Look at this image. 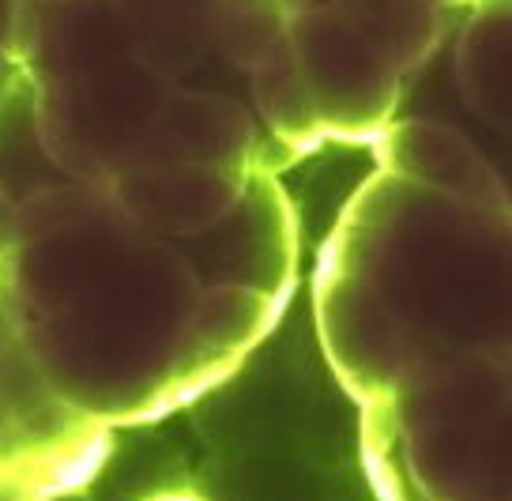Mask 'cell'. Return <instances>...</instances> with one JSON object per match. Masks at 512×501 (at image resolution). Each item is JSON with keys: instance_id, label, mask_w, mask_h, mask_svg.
<instances>
[{"instance_id": "obj_15", "label": "cell", "mask_w": 512, "mask_h": 501, "mask_svg": "<svg viewBox=\"0 0 512 501\" xmlns=\"http://www.w3.org/2000/svg\"><path fill=\"white\" fill-rule=\"evenodd\" d=\"M16 242H19V204L16 196L0 189V268H4V260L12 257Z\"/></svg>"}, {"instance_id": "obj_14", "label": "cell", "mask_w": 512, "mask_h": 501, "mask_svg": "<svg viewBox=\"0 0 512 501\" xmlns=\"http://www.w3.org/2000/svg\"><path fill=\"white\" fill-rule=\"evenodd\" d=\"M290 12L283 0H211V49L238 72H253L287 42Z\"/></svg>"}, {"instance_id": "obj_12", "label": "cell", "mask_w": 512, "mask_h": 501, "mask_svg": "<svg viewBox=\"0 0 512 501\" xmlns=\"http://www.w3.org/2000/svg\"><path fill=\"white\" fill-rule=\"evenodd\" d=\"M136 57L170 80H185L211 53V0H117Z\"/></svg>"}, {"instance_id": "obj_8", "label": "cell", "mask_w": 512, "mask_h": 501, "mask_svg": "<svg viewBox=\"0 0 512 501\" xmlns=\"http://www.w3.org/2000/svg\"><path fill=\"white\" fill-rule=\"evenodd\" d=\"M256 174L264 170L132 166L106 181V189L132 223L174 242H196L238 211Z\"/></svg>"}, {"instance_id": "obj_10", "label": "cell", "mask_w": 512, "mask_h": 501, "mask_svg": "<svg viewBox=\"0 0 512 501\" xmlns=\"http://www.w3.org/2000/svg\"><path fill=\"white\" fill-rule=\"evenodd\" d=\"M377 170L422 185L430 193L464 200L475 208L512 215L509 193L497 170L460 129L433 117H396L373 140Z\"/></svg>"}, {"instance_id": "obj_3", "label": "cell", "mask_w": 512, "mask_h": 501, "mask_svg": "<svg viewBox=\"0 0 512 501\" xmlns=\"http://www.w3.org/2000/svg\"><path fill=\"white\" fill-rule=\"evenodd\" d=\"M381 501H512V355L437 358L362 404Z\"/></svg>"}, {"instance_id": "obj_13", "label": "cell", "mask_w": 512, "mask_h": 501, "mask_svg": "<svg viewBox=\"0 0 512 501\" xmlns=\"http://www.w3.org/2000/svg\"><path fill=\"white\" fill-rule=\"evenodd\" d=\"M249 106L260 117L264 132L272 136V144L287 155V162L302 159V155L324 144L317 110L309 102L302 68H298L294 46H290V34L283 46L268 53L249 72Z\"/></svg>"}, {"instance_id": "obj_4", "label": "cell", "mask_w": 512, "mask_h": 501, "mask_svg": "<svg viewBox=\"0 0 512 501\" xmlns=\"http://www.w3.org/2000/svg\"><path fill=\"white\" fill-rule=\"evenodd\" d=\"M110 434L49 381L0 279V490L42 501L80 490L106 464Z\"/></svg>"}, {"instance_id": "obj_2", "label": "cell", "mask_w": 512, "mask_h": 501, "mask_svg": "<svg viewBox=\"0 0 512 501\" xmlns=\"http://www.w3.org/2000/svg\"><path fill=\"white\" fill-rule=\"evenodd\" d=\"M313 313L358 407L437 358L512 355V215L377 170L320 249Z\"/></svg>"}, {"instance_id": "obj_16", "label": "cell", "mask_w": 512, "mask_h": 501, "mask_svg": "<svg viewBox=\"0 0 512 501\" xmlns=\"http://www.w3.org/2000/svg\"><path fill=\"white\" fill-rule=\"evenodd\" d=\"M19 8H23V0H0V57L4 61H16Z\"/></svg>"}, {"instance_id": "obj_7", "label": "cell", "mask_w": 512, "mask_h": 501, "mask_svg": "<svg viewBox=\"0 0 512 501\" xmlns=\"http://www.w3.org/2000/svg\"><path fill=\"white\" fill-rule=\"evenodd\" d=\"M290 46L317 110L324 144H366L396 121L403 76L328 4H313L290 16Z\"/></svg>"}, {"instance_id": "obj_20", "label": "cell", "mask_w": 512, "mask_h": 501, "mask_svg": "<svg viewBox=\"0 0 512 501\" xmlns=\"http://www.w3.org/2000/svg\"><path fill=\"white\" fill-rule=\"evenodd\" d=\"M441 4H445V8H452V12H456V8H460V4H467V0H441Z\"/></svg>"}, {"instance_id": "obj_1", "label": "cell", "mask_w": 512, "mask_h": 501, "mask_svg": "<svg viewBox=\"0 0 512 501\" xmlns=\"http://www.w3.org/2000/svg\"><path fill=\"white\" fill-rule=\"evenodd\" d=\"M16 204L0 279L57 392L110 430L223 385L287 306L249 279L223 227L174 242L132 223L106 185L64 174Z\"/></svg>"}, {"instance_id": "obj_19", "label": "cell", "mask_w": 512, "mask_h": 501, "mask_svg": "<svg viewBox=\"0 0 512 501\" xmlns=\"http://www.w3.org/2000/svg\"><path fill=\"white\" fill-rule=\"evenodd\" d=\"M147 501H200V498H192V494H159V498H147Z\"/></svg>"}, {"instance_id": "obj_18", "label": "cell", "mask_w": 512, "mask_h": 501, "mask_svg": "<svg viewBox=\"0 0 512 501\" xmlns=\"http://www.w3.org/2000/svg\"><path fill=\"white\" fill-rule=\"evenodd\" d=\"M0 501H42V498H27V494H16V490H0Z\"/></svg>"}, {"instance_id": "obj_6", "label": "cell", "mask_w": 512, "mask_h": 501, "mask_svg": "<svg viewBox=\"0 0 512 501\" xmlns=\"http://www.w3.org/2000/svg\"><path fill=\"white\" fill-rule=\"evenodd\" d=\"M448 80L418 68L403 83L396 117H433L460 129L490 159L512 204V0H467L456 8Z\"/></svg>"}, {"instance_id": "obj_9", "label": "cell", "mask_w": 512, "mask_h": 501, "mask_svg": "<svg viewBox=\"0 0 512 501\" xmlns=\"http://www.w3.org/2000/svg\"><path fill=\"white\" fill-rule=\"evenodd\" d=\"M117 0H23L16 65L31 87L61 83L132 57Z\"/></svg>"}, {"instance_id": "obj_11", "label": "cell", "mask_w": 512, "mask_h": 501, "mask_svg": "<svg viewBox=\"0 0 512 501\" xmlns=\"http://www.w3.org/2000/svg\"><path fill=\"white\" fill-rule=\"evenodd\" d=\"M366 46H373L403 83L433 61L452 27L441 0H324Z\"/></svg>"}, {"instance_id": "obj_5", "label": "cell", "mask_w": 512, "mask_h": 501, "mask_svg": "<svg viewBox=\"0 0 512 501\" xmlns=\"http://www.w3.org/2000/svg\"><path fill=\"white\" fill-rule=\"evenodd\" d=\"M185 83L162 76L136 53L72 80L31 87V114L49 166L72 181L106 185L140 155Z\"/></svg>"}, {"instance_id": "obj_17", "label": "cell", "mask_w": 512, "mask_h": 501, "mask_svg": "<svg viewBox=\"0 0 512 501\" xmlns=\"http://www.w3.org/2000/svg\"><path fill=\"white\" fill-rule=\"evenodd\" d=\"M287 4V12L294 16V12H305V8H313V4H324V0H283Z\"/></svg>"}]
</instances>
